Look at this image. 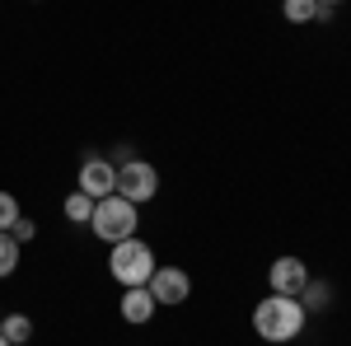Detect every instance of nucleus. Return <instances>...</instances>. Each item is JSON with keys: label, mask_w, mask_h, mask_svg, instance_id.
Returning <instances> with one entry per match:
<instances>
[{"label": "nucleus", "mask_w": 351, "mask_h": 346, "mask_svg": "<svg viewBox=\"0 0 351 346\" xmlns=\"http://www.w3.org/2000/svg\"><path fill=\"white\" fill-rule=\"evenodd\" d=\"M304 323H309V314H304V304L291 299V295H263L258 309H253V332L271 346L295 342L300 332H304Z\"/></svg>", "instance_id": "1"}, {"label": "nucleus", "mask_w": 351, "mask_h": 346, "mask_svg": "<svg viewBox=\"0 0 351 346\" xmlns=\"http://www.w3.org/2000/svg\"><path fill=\"white\" fill-rule=\"evenodd\" d=\"M136 225H141V211H136V201L117 197V192H108V197H99V201H94V220H89V230H94V234H99L104 243L132 239Z\"/></svg>", "instance_id": "2"}, {"label": "nucleus", "mask_w": 351, "mask_h": 346, "mask_svg": "<svg viewBox=\"0 0 351 346\" xmlns=\"http://www.w3.org/2000/svg\"><path fill=\"white\" fill-rule=\"evenodd\" d=\"M155 248L145 239H122V243H112V253H108V271H112V281H122V286H145L150 276H155Z\"/></svg>", "instance_id": "3"}, {"label": "nucleus", "mask_w": 351, "mask_h": 346, "mask_svg": "<svg viewBox=\"0 0 351 346\" xmlns=\"http://www.w3.org/2000/svg\"><path fill=\"white\" fill-rule=\"evenodd\" d=\"M112 192L127 197V201H136V206H141V201H155V192H160V173H155V164H145V160L122 164Z\"/></svg>", "instance_id": "4"}, {"label": "nucleus", "mask_w": 351, "mask_h": 346, "mask_svg": "<svg viewBox=\"0 0 351 346\" xmlns=\"http://www.w3.org/2000/svg\"><path fill=\"white\" fill-rule=\"evenodd\" d=\"M150 295H155V304H188L192 295V276L183 267H155V276L145 281Z\"/></svg>", "instance_id": "5"}, {"label": "nucleus", "mask_w": 351, "mask_h": 346, "mask_svg": "<svg viewBox=\"0 0 351 346\" xmlns=\"http://www.w3.org/2000/svg\"><path fill=\"white\" fill-rule=\"evenodd\" d=\"M267 286L271 295H291V299H300V291L309 286V267L300 262V258H276L267 271Z\"/></svg>", "instance_id": "6"}, {"label": "nucleus", "mask_w": 351, "mask_h": 346, "mask_svg": "<svg viewBox=\"0 0 351 346\" xmlns=\"http://www.w3.org/2000/svg\"><path fill=\"white\" fill-rule=\"evenodd\" d=\"M112 183H117V169H112L108 160H99V155H84L80 160V192L84 197H108L112 192Z\"/></svg>", "instance_id": "7"}, {"label": "nucleus", "mask_w": 351, "mask_h": 346, "mask_svg": "<svg viewBox=\"0 0 351 346\" xmlns=\"http://www.w3.org/2000/svg\"><path fill=\"white\" fill-rule=\"evenodd\" d=\"M117 309H122V319H127V323L145 328V323L155 319V309H160V304H155L150 286H127V291H122V304H117Z\"/></svg>", "instance_id": "8"}, {"label": "nucleus", "mask_w": 351, "mask_h": 346, "mask_svg": "<svg viewBox=\"0 0 351 346\" xmlns=\"http://www.w3.org/2000/svg\"><path fill=\"white\" fill-rule=\"evenodd\" d=\"M300 304H304V314H324V309H332V286L309 276V286L300 291Z\"/></svg>", "instance_id": "9"}, {"label": "nucleus", "mask_w": 351, "mask_h": 346, "mask_svg": "<svg viewBox=\"0 0 351 346\" xmlns=\"http://www.w3.org/2000/svg\"><path fill=\"white\" fill-rule=\"evenodd\" d=\"M0 337L10 346H24L33 337V319L28 314H0Z\"/></svg>", "instance_id": "10"}, {"label": "nucleus", "mask_w": 351, "mask_h": 346, "mask_svg": "<svg viewBox=\"0 0 351 346\" xmlns=\"http://www.w3.org/2000/svg\"><path fill=\"white\" fill-rule=\"evenodd\" d=\"M61 211H66L71 225H89V220H94V197H84L80 187H75V192L66 197V206H61Z\"/></svg>", "instance_id": "11"}, {"label": "nucleus", "mask_w": 351, "mask_h": 346, "mask_svg": "<svg viewBox=\"0 0 351 346\" xmlns=\"http://www.w3.org/2000/svg\"><path fill=\"white\" fill-rule=\"evenodd\" d=\"M19 253H24V243L14 239L10 230H0V281H5V276H14V267H19Z\"/></svg>", "instance_id": "12"}, {"label": "nucleus", "mask_w": 351, "mask_h": 346, "mask_svg": "<svg viewBox=\"0 0 351 346\" xmlns=\"http://www.w3.org/2000/svg\"><path fill=\"white\" fill-rule=\"evenodd\" d=\"M281 14H286V24H314L319 0H281Z\"/></svg>", "instance_id": "13"}, {"label": "nucleus", "mask_w": 351, "mask_h": 346, "mask_svg": "<svg viewBox=\"0 0 351 346\" xmlns=\"http://www.w3.org/2000/svg\"><path fill=\"white\" fill-rule=\"evenodd\" d=\"M19 215H24L19 211V197H14V192H0V230H10Z\"/></svg>", "instance_id": "14"}, {"label": "nucleus", "mask_w": 351, "mask_h": 346, "mask_svg": "<svg viewBox=\"0 0 351 346\" xmlns=\"http://www.w3.org/2000/svg\"><path fill=\"white\" fill-rule=\"evenodd\" d=\"M10 234H14V239H19V243H33V239H38V225H33L28 215H19V220L10 225Z\"/></svg>", "instance_id": "15"}, {"label": "nucleus", "mask_w": 351, "mask_h": 346, "mask_svg": "<svg viewBox=\"0 0 351 346\" xmlns=\"http://www.w3.org/2000/svg\"><path fill=\"white\" fill-rule=\"evenodd\" d=\"M319 5H332V10H337V5H347V0H319Z\"/></svg>", "instance_id": "16"}, {"label": "nucleus", "mask_w": 351, "mask_h": 346, "mask_svg": "<svg viewBox=\"0 0 351 346\" xmlns=\"http://www.w3.org/2000/svg\"><path fill=\"white\" fill-rule=\"evenodd\" d=\"M0 346H10V342H5V337H0Z\"/></svg>", "instance_id": "17"}]
</instances>
